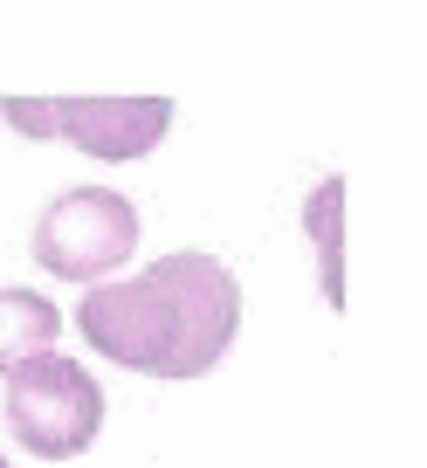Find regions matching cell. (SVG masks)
I'll return each mask as SVG.
<instances>
[{
  "mask_svg": "<svg viewBox=\"0 0 427 468\" xmlns=\"http://www.w3.org/2000/svg\"><path fill=\"white\" fill-rule=\"evenodd\" d=\"M7 427H15V441L28 454H42V462H69V454H83L90 441H97L103 427V386L90 379L76 358H62V351H42V358H28V366L7 372Z\"/></svg>",
  "mask_w": 427,
  "mask_h": 468,
  "instance_id": "7a4b0ae2",
  "label": "cell"
},
{
  "mask_svg": "<svg viewBox=\"0 0 427 468\" xmlns=\"http://www.w3.org/2000/svg\"><path fill=\"white\" fill-rule=\"evenodd\" d=\"M0 117L21 138H69L97 159H138L165 138L173 103L165 97H7Z\"/></svg>",
  "mask_w": 427,
  "mask_h": 468,
  "instance_id": "3957f363",
  "label": "cell"
},
{
  "mask_svg": "<svg viewBox=\"0 0 427 468\" xmlns=\"http://www.w3.org/2000/svg\"><path fill=\"white\" fill-rule=\"evenodd\" d=\"M0 468H7V454H0Z\"/></svg>",
  "mask_w": 427,
  "mask_h": 468,
  "instance_id": "8992f818",
  "label": "cell"
},
{
  "mask_svg": "<svg viewBox=\"0 0 427 468\" xmlns=\"http://www.w3.org/2000/svg\"><path fill=\"white\" fill-rule=\"evenodd\" d=\"M56 331H62V317H56V303H48V296H35V290H0V372H15V366H28V358H42V351L56 345Z\"/></svg>",
  "mask_w": 427,
  "mask_h": 468,
  "instance_id": "5b68a950",
  "label": "cell"
},
{
  "mask_svg": "<svg viewBox=\"0 0 427 468\" xmlns=\"http://www.w3.org/2000/svg\"><path fill=\"white\" fill-rule=\"evenodd\" d=\"M83 345L152 379H200L241 331V282L214 255H159L124 282H97L76 310Z\"/></svg>",
  "mask_w": 427,
  "mask_h": 468,
  "instance_id": "6da1fadb",
  "label": "cell"
},
{
  "mask_svg": "<svg viewBox=\"0 0 427 468\" xmlns=\"http://www.w3.org/2000/svg\"><path fill=\"white\" fill-rule=\"evenodd\" d=\"M138 249V207L111 186L56 193L35 220V262L62 282H97Z\"/></svg>",
  "mask_w": 427,
  "mask_h": 468,
  "instance_id": "277c9868",
  "label": "cell"
}]
</instances>
